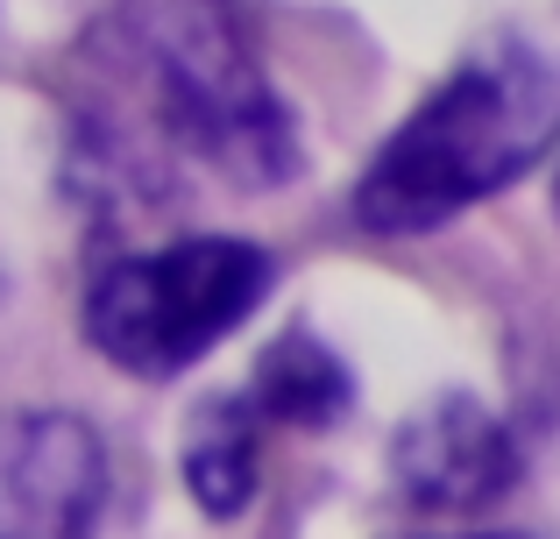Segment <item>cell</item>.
Returning <instances> with one entry per match:
<instances>
[{"label":"cell","instance_id":"obj_5","mask_svg":"<svg viewBox=\"0 0 560 539\" xmlns=\"http://www.w3.org/2000/svg\"><path fill=\"white\" fill-rule=\"evenodd\" d=\"M390 461H397L405 497L425 504V512H468V504L497 497V490L511 483V469H518L504 426H497L482 405H468V398L411 419Z\"/></svg>","mask_w":560,"mask_h":539},{"label":"cell","instance_id":"obj_1","mask_svg":"<svg viewBox=\"0 0 560 539\" xmlns=\"http://www.w3.org/2000/svg\"><path fill=\"white\" fill-rule=\"evenodd\" d=\"M560 136V65L533 43H497L468 57L440 93L376 150L355 185V221L370 235H425L482 207L547 156Z\"/></svg>","mask_w":560,"mask_h":539},{"label":"cell","instance_id":"obj_2","mask_svg":"<svg viewBox=\"0 0 560 539\" xmlns=\"http://www.w3.org/2000/svg\"><path fill=\"white\" fill-rule=\"evenodd\" d=\"M121 43L142 71L164 136L191 150L206 171L270 192L299 178V136L284 99L270 93L262 65L248 57L228 0H121Z\"/></svg>","mask_w":560,"mask_h":539},{"label":"cell","instance_id":"obj_6","mask_svg":"<svg viewBox=\"0 0 560 539\" xmlns=\"http://www.w3.org/2000/svg\"><path fill=\"white\" fill-rule=\"evenodd\" d=\"M262 426L270 419L256 412V398H213L199 405V419H191L185 433V483L191 497H199L206 518H234L248 512V497H256V461H262Z\"/></svg>","mask_w":560,"mask_h":539},{"label":"cell","instance_id":"obj_8","mask_svg":"<svg viewBox=\"0 0 560 539\" xmlns=\"http://www.w3.org/2000/svg\"><path fill=\"white\" fill-rule=\"evenodd\" d=\"M468 539H518V532H468Z\"/></svg>","mask_w":560,"mask_h":539},{"label":"cell","instance_id":"obj_3","mask_svg":"<svg viewBox=\"0 0 560 539\" xmlns=\"http://www.w3.org/2000/svg\"><path fill=\"white\" fill-rule=\"evenodd\" d=\"M277 263L242 235H191L150 256H121L85 291V341L128 376L191 370L262 305Z\"/></svg>","mask_w":560,"mask_h":539},{"label":"cell","instance_id":"obj_4","mask_svg":"<svg viewBox=\"0 0 560 539\" xmlns=\"http://www.w3.org/2000/svg\"><path fill=\"white\" fill-rule=\"evenodd\" d=\"M100 504H107V455L85 419H0V539H85Z\"/></svg>","mask_w":560,"mask_h":539},{"label":"cell","instance_id":"obj_7","mask_svg":"<svg viewBox=\"0 0 560 539\" xmlns=\"http://www.w3.org/2000/svg\"><path fill=\"white\" fill-rule=\"evenodd\" d=\"M248 398H256V412L270 419V426H334V419L348 412V370L334 348H319L313 333H284V341L262 355L256 384H248Z\"/></svg>","mask_w":560,"mask_h":539}]
</instances>
